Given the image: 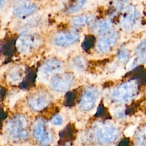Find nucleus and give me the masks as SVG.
I'll return each mask as SVG.
<instances>
[{
  "label": "nucleus",
  "mask_w": 146,
  "mask_h": 146,
  "mask_svg": "<svg viewBox=\"0 0 146 146\" xmlns=\"http://www.w3.org/2000/svg\"><path fill=\"white\" fill-rule=\"evenodd\" d=\"M72 81V75L68 74L54 76L50 80L52 87L58 92L66 91L70 88Z\"/></svg>",
  "instance_id": "nucleus-3"
},
{
  "label": "nucleus",
  "mask_w": 146,
  "mask_h": 146,
  "mask_svg": "<svg viewBox=\"0 0 146 146\" xmlns=\"http://www.w3.org/2000/svg\"><path fill=\"white\" fill-rule=\"evenodd\" d=\"M117 40V35L116 31L110 30L103 35L97 42V47L102 52H107L111 47L114 46Z\"/></svg>",
  "instance_id": "nucleus-6"
},
{
  "label": "nucleus",
  "mask_w": 146,
  "mask_h": 146,
  "mask_svg": "<svg viewBox=\"0 0 146 146\" xmlns=\"http://www.w3.org/2000/svg\"><path fill=\"white\" fill-rule=\"evenodd\" d=\"M86 1L87 0H76V3L69 8L68 11L70 13H75L78 11L83 6Z\"/></svg>",
  "instance_id": "nucleus-17"
},
{
  "label": "nucleus",
  "mask_w": 146,
  "mask_h": 146,
  "mask_svg": "<svg viewBox=\"0 0 146 146\" xmlns=\"http://www.w3.org/2000/svg\"><path fill=\"white\" fill-rule=\"evenodd\" d=\"M86 66V61L83 56H76L71 61V67L75 71L82 72L85 69Z\"/></svg>",
  "instance_id": "nucleus-14"
},
{
  "label": "nucleus",
  "mask_w": 146,
  "mask_h": 146,
  "mask_svg": "<svg viewBox=\"0 0 146 146\" xmlns=\"http://www.w3.org/2000/svg\"><path fill=\"white\" fill-rule=\"evenodd\" d=\"M135 130V127L134 126H131V127H128L124 132V134L125 135V136H131L133 133V131Z\"/></svg>",
  "instance_id": "nucleus-21"
},
{
  "label": "nucleus",
  "mask_w": 146,
  "mask_h": 146,
  "mask_svg": "<svg viewBox=\"0 0 146 146\" xmlns=\"http://www.w3.org/2000/svg\"><path fill=\"white\" fill-rule=\"evenodd\" d=\"M136 54L139 58L142 60H146V41H143L140 43L136 49Z\"/></svg>",
  "instance_id": "nucleus-16"
},
{
  "label": "nucleus",
  "mask_w": 146,
  "mask_h": 146,
  "mask_svg": "<svg viewBox=\"0 0 146 146\" xmlns=\"http://www.w3.org/2000/svg\"><path fill=\"white\" fill-rule=\"evenodd\" d=\"M127 54L128 53H127V51L126 50H122L119 55V59L120 60H125L127 57Z\"/></svg>",
  "instance_id": "nucleus-23"
},
{
  "label": "nucleus",
  "mask_w": 146,
  "mask_h": 146,
  "mask_svg": "<svg viewBox=\"0 0 146 146\" xmlns=\"http://www.w3.org/2000/svg\"><path fill=\"white\" fill-rule=\"evenodd\" d=\"M36 6L33 4H23L14 9V14L19 18H24L34 13Z\"/></svg>",
  "instance_id": "nucleus-9"
},
{
  "label": "nucleus",
  "mask_w": 146,
  "mask_h": 146,
  "mask_svg": "<svg viewBox=\"0 0 146 146\" xmlns=\"http://www.w3.org/2000/svg\"><path fill=\"white\" fill-rule=\"evenodd\" d=\"M64 65L62 62L56 59H50L46 62L39 68L38 71V80L46 82L51 79V76L63 71Z\"/></svg>",
  "instance_id": "nucleus-2"
},
{
  "label": "nucleus",
  "mask_w": 146,
  "mask_h": 146,
  "mask_svg": "<svg viewBox=\"0 0 146 146\" xmlns=\"http://www.w3.org/2000/svg\"><path fill=\"white\" fill-rule=\"evenodd\" d=\"M50 101L48 94L39 92L34 94L29 99V104L31 108L35 111H40L46 107Z\"/></svg>",
  "instance_id": "nucleus-5"
},
{
  "label": "nucleus",
  "mask_w": 146,
  "mask_h": 146,
  "mask_svg": "<svg viewBox=\"0 0 146 146\" xmlns=\"http://www.w3.org/2000/svg\"><path fill=\"white\" fill-rule=\"evenodd\" d=\"M94 16L92 14L87 15H78L74 17L71 21L74 27H81L84 25L90 24L94 20Z\"/></svg>",
  "instance_id": "nucleus-12"
},
{
  "label": "nucleus",
  "mask_w": 146,
  "mask_h": 146,
  "mask_svg": "<svg viewBox=\"0 0 146 146\" xmlns=\"http://www.w3.org/2000/svg\"><path fill=\"white\" fill-rule=\"evenodd\" d=\"M127 3L126 0H119L116 2V6L118 8H123L126 6Z\"/></svg>",
  "instance_id": "nucleus-22"
},
{
  "label": "nucleus",
  "mask_w": 146,
  "mask_h": 146,
  "mask_svg": "<svg viewBox=\"0 0 146 146\" xmlns=\"http://www.w3.org/2000/svg\"><path fill=\"white\" fill-rule=\"evenodd\" d=\"M112 23L110 20L103 19L97 21L93 26V31L99 35H104L111 30Z\"/></svg>",
  "instance_id": "nucleus-10"
},
{
  "label": "nucleus",
  "mask_w": 146,
  "mask_h": 146,
  "mask_svg": "<svg viewBox=\"0 0 146 146\" xmlns=\"http://www.w3.org/2000/svg\"><path fill=\"white\" fill-rule=\"evenodd\" d=\"M95 99V92L93 90H87L82 99L80 107L83 110H90L94 105Z\"/></svg>",
  "instance_id": "nucleus-11"
},
{
  "label": "nucleus",
  "mask_w": 146,
  "mask_h": 146,
  "mask_svg": "<svg viewBox=\"0 0 146 146\" xmlns=\"http://www.w3.org/2000/svg\"><path fill=\"white\" fill-rule=\"evenodd\" d=\"M25 93V92L21 91V92L14 93V94L11 95V96L9 98V103L10 106H13L19 98H21L22 96H23Z\"/></svg>",
  "instance_id": "nucleus-18"
},
{
  "label": "nucleus",
  "mask_w": 146,
  "mask_h": 146,
  "mask_svg": "<svg viewBox=\"0 0 146 146\" xmlns=\"http://www.w3.org/2000/svg\"><path fill=\"white\" fill-rule=\"evenodd\" d=\"M23 78V73L19 68H14L12 70L7 76V80L11 84H18Z\"/></svg>",
  "instance_id": "nucleus-15"
},
{
  "label": "nucleus",
  "mask_w": 146,
  "mask_h": 146,
  "mask_svg": "<svg viewBox=\"0 0 146 146\" xmlns=\"http://www.w3.org/2000/svg\"><path fill=\"white\" fill-rule=\"evenodd\" d=\"M79 39V35L75 32L62 31L55 35L54 42L57 46L66 47L76 42Z\"/></svg>",
  "instance_id": "nucleus-4"
},
{
  "label": "nucleus",
  "mask_w": 146,
  "mask_h": 146,
  "mask_svg": "<svg viewBox=\"0 0 146 146\" xmlns=\"http://www.w3.org/2000/svg\"><path fill=\"white\" fill-rule=\"evenodd\" d=\"M136 10L133 6H130L126 10V14L123 16L121 21V25L125 29L132 28L135 24Z\"/></svg>",
  "instance_id": "nucleus-8"
},
{
  "label": "nucleus",
  "mask_w": 146,
  "mask_h": 146,
  "mask_svg": "<svg viewBox=\"0 0 146 146\" xmlns=\"http://www.w3.org/2000/svg\"><path fill=\"white\" fill-rule=\"evenodd\" d=\"M34 135L36 140L42 141L47 135H45L44 123L40 119L37 120L34 124Z\"/></svg>",
  "instance_id": "nucleus-13"
},
{
  "label": "nucleus",
  "mask_w": 146,
  "mask_h": 146,
  "mask_svg": "<svg viewBox=\"0 0 146 146\" xmlns=\"http://www.w3.org/2000/svg\"><path fill=\"white\" fill-rule=\"evenodd\" d=\"M7 135L14 139H26L28 137V122L23 115H18L9 121L6 126Z\"/></svg>",
  "instance_id": "nucleus-1"
},
{
  "label": "nucleus",
  "mask_w": 146,
  "mask_h": 146,
  "mask_svg": "<svg viewBox=\"0 0 146 146\" xmlns=\"http://www.w3.org/2000/svg\"><path fill=\"white\" fill-rule=\"evenodd\" d=\"M52 140V137L50 135H47L44 139L40 142L42 146H46L51 143Z\"/></svg>",
  "instance_id": "nucleus-20"
},
{
  "label": "nucleus",
  "mask_w": 146,
  "mask_h": 146,
  "mask_svg": "<svg viewBox=\"0 0 146 146\" xmlns=\"http://www.w3.org/2000/svg\"><path fill=\"white\" fill-rule=\"evenodd\" d=\"M4 0H0V7L2 6L3 5V2Z\"/></svg>",
  "instance_id": "nucleus-24"
},
{
  "label": "nucleus",
  "mask_w": 146,
  "mask_h": 146,
  "mask_svg": "<svg viewBox=\"0 0 146 146\" xmlns=\"http://www.w3.org/2000/svg\"><path fill=\"white\" fill-rule=\"evenodd\" d=\"M36 41L35 38L29 35H22L20 36L17 42L18 50L21 53H27L34 46Z\"/></svg>",
  "instance_id": "nucleus-7"
},
{
  "label": "nucleus",
  "mask_w": 146,
  "mask_h": 146,
  "mask_svg": "<svg viewBox=\"0 0 146 146\" xmlns=\"http://www.w3.org/2000/svg\"><path fill=\"white\" fill-rule=\"evenodd\" d=\"M50 122L54 125H61L63 123V117L60 115H56L51 120Z\"/></svg>",
  "instance_id": "nucleus-19"
}]
</instances>
